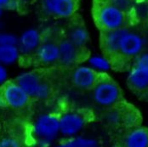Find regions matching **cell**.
<instances>
[{
    "mask_svg": "<svg viewBox=\"0 0 148 147\" xmlns=\"http://www.w3.org/2000/svg\"><path fill=\"white\" fill-rule=\"evenodd\" d=\"M96 25L102 31L125 27L127 14L104 0L97 2L94 10Z\"/></svg>",
    "mask_w": 148,
    "mask_h": 147,
    "instance_id": "obj_1",
    "label": "cell"
},
{
    "mask_svg": "<svg viewBox=\"0 0 148 147\" xmlns=\"http://www.w3.org/2000/svg\"><path fill=\"white\" fill-rule=\"evenodd\" d=\"M102 122L107 128L112 130L126 129L128 131L140 126V118L133 109H121L116 105L105 111Z\"/></svg>",
    "mask_w": 148,
    "mask_h": 147,
    "instance_id": "obj_2",
    "label": "cell"
},
{
    "mask_svg": "<svg viewBox=\"0 0 148 147\" xmlns=\"http://www.w3.org/2000/svg\"><path fill=\"white\" fill-rule=\"evenodd\" d=\"M93 97L98 105L110 108L119 105L122 98V93L119 85L111 78L100 76L93 88Z\"/></svg>",
    "mask_w": 148,
    "mask_h": 147,
    "instance_id": "obj_3",
    "label": "cell"
},
{
    "mask_svg": "<svg viewBox=\"0 0 148 147\" xmlns=\"http://www.w3.org/2000/svg\"><path fill=\"white\" fill-rule=\"evenodd\" d=\"M93 120V114L85 111H72L59 116L60 134L72 137L80 132Z\"/></svg>",
    "mask_w": 148,
    "mask_h": 147,
    "instance_id": "obj_4",
    "label": "cell"
},
{
    "mask_svg": "<svg viewBox=\"0 0 148 147\" xmlns=\"http://www.w3.org/2000/svg\"><path fill=\"white\" fill-rule=\"evenodd\" d=\"M59 116L45 113L36 119L32 131L35 138L42 143L51 142L60 134Z\"/></svg>",
    "mask_w": 148,
    "mask_h": 147,
    "instance_id": "obj_5",
    "label": "cell"
},
{
    "mask_svg": "<svg viewBox=\"0 0 148 147\" xmlns=\"http://www.w3.org/2000/svg\"><path fill=\"white\" fill-rule=\"evenodd\" d=\"M45 13L57 18H70L75 14L78 0H40Z\"/></svg>",
    "mask_w": 148,
    "mask_h": 147,
    "instance_id": "obj_6",
    "label": "cell"
},
{
    "mask_svg": "<svg viewBox=\"0 0 148 147\" xmlns=\"http://www.w3.org/2000/svg\"><path fill=\"white\" fill-rule=\"evenodd\" d=\"M7 106L14 109L24 108L29 103L30 97L15 82H6L0 89Z\"/></svg>",
    "mask_w": 148,
    "mask_h": 147,
    "instance_id": "obj_7",
    "label": "cell"
},
{
    "mask_svg": "<svg viewBox=\"0 0 148 147\" xmlns=\"http://www.w3.org/2000/svg\"><path fill=\"white\" fill-rule=\"evenodd\" d=\"M144 47V39L137 32L127 31L122 38L119 44V54L123 56L132 58L138 56Z\"/></svg>",
    "mask_w": 148,
    "mask_h": 147,
    "instance_id": "obj_8",
    "label": "cell"
},
{
    "mask_svg": "<svg viewBox=\"0 0 148 147\" xmlns=\"http://www.w3.org/2000/svg\"><path fill=\"white\" fill-rule=\"evenodd\" d=\"M129 31L130 29L125 27L112 31H102L101 43L104 53L110 57L113 55H117L119 51L120 41L123 37V35Z\"/></svg>",
    "mask_w": 148,
    "mask_h": 147,
    "instance_id": "obj_9",
    "label": "cell"
},
{
    "mask_svg": "<svg viewBox=\"0 0 148 147\" xmlns=\"http://www.w3.org/2000/svg\"><path fill=\"white\" fill-rule=\"evenodd\" d=\"M59 59L58 61L63 66H71L79 60L81 50L76 47L67 38H62L58 42Z\"/></svg>",
    "mask_w": 148,
    "mask_h": 147,
    "instance_id": "obj_10",
    "label": "cell"
},
{
    "mask_svg": "<svg viewBox=\"0 0 148 147\" xmlns=\"http://www.w3.org/2000/svg\"><path fill=\"white\" fill-rule=\"evenodd\" d=\"M121 147H148V128L139 126L126 131Z\"/></svg>",
    "mask_w": 148,
    "mask_h": 147,
    "instance_id": "obj_11",
    "label": "cell"
},
{
    "mask_svg": "<svg viewBox=\"0 0 148 147\" xmlns=\"http://www.w3.org/2000/svg\"><path fill=\"white\" fill-rule=\"evenodd\" d=\"M100 75L92 68L78 67L73 74V82L78 88H93L96 84Z\"/></svg>",
    "mask_w": 148,
    "mask_h": 147,
    "instance_id": "obj_12",
    "label": "cell"
},
{
    "mask_svg": "<svg viewBox=\"0 0 148 147\" xmlns=\"http://www.w3.org/2000/svg\"><path fill=\"white\" fill-rule=\"evenodd\" d=\"M42 43V36L36 29L25 31L18 39L19 50L23 53H30L38 49Z\"/></svg>",
    "mask_w": 148,
    "mask_h": 147,
    "instance_id": "obj_13",
    "label": "cell"
},
{
    "mask_svg": "<svg viewBox=\"0 0 148 147\" xmlns=\"http://www.w3.org/2000/svg\"><path fill=\"white\" fill-rule=\"evenodd\" d=\"M37 57L44 64H52L59 59L58 43L49 41H42L40 46L36 50Z\"/></svg>",
    "mask_w": 148,
    "mask_h": 147,
    "instance_id": "obj_14",
    "label": "cell"
},
{
    "mask_svg": "<svg viewBox=\"0 0 148 147\" xmlns=\"http://www.w3.org/2000/svg\"><path fill=\"white\" fill-rule=\"evenodd\" d=\"M15 82L31 98L35 97L36 92L42 80L38 74L35 72H23L16 77Z\"/></svg>",
    "mask_w": 148,
    "mask_h": 147,
    "instance_id": "obj_15",
    "label": "cell"
},
{
    "mask_svg": "<svg viewBox=\"0 0 148 147\" xmlns=\"http://www.w3.org/2000/svg\"><path fill=\"white\" fill-rule=\"evenodd\" d=\"M128 83L133 89L144 91L148 88V68L134 66L128 77Z\"/></svg>",
    "mask_w": 148,
    "mask_h": 147,
    "instance_id": "obj_16",
    "label": "cell"
},
{
    "mask_svg": "<svg viewBox=\"0 0 148 147\" xmlns=\"http://www.w3.org/2000/svg\"><path fill=\"white\" fill-rule=\"evenodd\" d=\"M66 38L76 47L83 50L89 41V32L84 25L76 24L70 27Z\"/></svg>",
    "mask_w": 148,
    "mask_h": 147,
    "instance_id": "obj_17",
    "label": "cell"
},
{
    "mask_svg": "<svg viewBox=\"0 0 148 147\" xmlns=\"http://www.w3.org/2000/svg\"><path fill=\"white\" fill-rule=\"evenodd\" d=\"M20 50L17 45L0 46V64L11 65L19 58Z\"/></svg>",
    "mask_w": 148,
    "mask_h": 147,
    "instance_id": "obj_18",
    "label": "cell"
},
{
    "mask_svg": "<svg viewBox=\"0 0 148 147\" xmlns=\"http://www.w3.org/2000/svg\"><path fill=\"white\" fill-rule=\"evenodd\" d=\"M57 147H97V142L90 139L77 138L70 139Z\"/></svg>",
    "mask_w": 148,
    "mask_h": 147,
    "instance_id": "obj_19",
    "label": "cell"
},
{
    "mask_svg": "<svg viewBox=\"0 0 148 147\" xmlns=\"http://www.w3.org/2000/svg\"><path fill=\"white\" fill-rule=\"evenodd\" d=\"M106 3L113 5L126 14L132 11L134 6V0H104Z\"/></svg>",
    "mask_w": 148,
    "mask_h": 147,
    "instance_id": "obj_20",
    "label": "cell"
},
{
    "mask_svg": "<svg viewBox=\"0 0 148 147\" xmlns=\"http://www.w3.org/2000/svg\"><path fill=\"white\" fill-rule=\"evenodd\" d=\"M50 91H51V88H50V86L49 85V83H46V82H44L42 80L41 83L39 84V86L38 88V90L36 92V94H35L34 98L46 99L50 94Z\"/></svg>",
    "mask_w": 148,
    "mask_h": 147,
    "instance_id": "obj_21",
    "label": "cell"
},
{
    "mask_svg": "<svg viewBox=\"0 0 148 147\" xmlns=\"http://www.w3.org/2000/svg\"><path fill=\"white\" fill-rule=\"evenodd\" d=\"M18 38L15 35L7 32H0V46L2 45H17Z\"/></svg>",
    "mask_w": 148,
    "mask_h": 147,
    "instance_id": "obj_22",
    "label": "cell"
},
{
    "mask_svg": "<svg viewBox=\"0 0 148 147\" xmlns=\"http://www.w3.org/2000/svg\"><path fill=\"white\" fill-rule=\"evenodd\" d=\"M0 147H21V146L14 137L5 136L0 139Z\"/></svg>",
    "mask_w": 148,
    "mask_h": 147,
    "instance_id": "obj_23",
    "label": "cell"
},
{
    "mask_svg": "<svg viewBox=\"0 0 148 147\" xmlns=\"http://www.w3.org/2000/svg\"><path fill=\"white\" fill-rule=\"evenodd\" d=\"M90 62L95 67L101 69V70H106L109 68V62L107 61V59H104V58L95 57L90 59Z\"/></svg>",
    "mask_w": 148,
    "mask_h": 147,
    "instance_id": "obj_24",
    "label": "cell"
},
{
    "mask_svg": "<svg viewBox=\"0 0 148 147\" xmlns=\"http://www.w3.org/2000/svg\"><path fill=\"white\" fill-rule=\"evenodd\" d=\"M135 66L148 68V53L140 55L135 61Z\"/></svg>",
    "mask_w": 148,
    "mask_h": 147,
    "instance_id": "obj_25",
    "label": "cell"
},
{
    "mask_svg": "<svg viewBox=\"0 0 148 147\" xmlns=\"http://www.w3.org/2000/svg\"><path fill=\"white\" fill-rule=\"evenodd\" d=\"M7 79V71L4 68L3 65L0 64V85H3L6 83Z\"/></svg>",
    "mask_w": 148,
    "mask_h": 147,
    "instance_id": "obj_26",
    "label": "cell"
},
{
    "mask_svg": "<svg viewBox=\"0 0 148 147\" xmlns=\"http://www.w3.org/2000/svg\"><path fill=\"white\" fill-rule=\"evenodd\" d=\"M11 0H0V7L3 9H5L6 6L8 5V3L10 2Z\"/></svg>",
    "mask_w": 148,
    "mask_h": 147,
    "instance_id": "obj_27",
    "label": "cell"
},
{
    "mask_svg": "<svg viewBox=\"0 0 148 147\" xmlns=\"http://www.w3.org/2000/svg\"><path fill=\"white\" fill-rule=\"evenodd\" d=\"M6 106H7V105H6V102L4 101V98L0 92V107H6Z\"/></svg>",
    "mask_w": 148,
    "mask_h": 147,
    "instance_id": "obj_28",
    "label": "cell"
},
{
    "mask_svg": "<svg viewBox=\"0 0 148 147\" xmlns=\"http://www.w3.org/2000/svg\"><path fill=\"white\" fill-rule=\"evenodd\" d=\"M17 1L21 3V5H22V4H24L26 3H28L30 0H17Z\"/></svg>",
    "mask_w": 148,
    "mask_h": 147,
    "instance_id": "obj_29",
    "label": "cell"
},
{
    "mask_svg": "<svg viewBox=\"0 0 148 147\" xmlns=\"http://www.w3.org/2000/svg\"><path fill=\"white\" fill-rule=\"evenodd\" d=\"M3 9L0 7V18H1L2 15H3Z\"/></svg>",
    "mask_w": 148,
    "mask_h": 147,
    "instance_id": "obj_30",
    "label": "cell"
},
{
    "mask_svg": "<svg viewBox=\"0 0 148 147\" xmlns=\"http://www.w3.org/2000/svg\"><path fill=\"white\" fill-rule=\"evenodd\" d=\"M147 15H148V6H147Z\"/></svg>",
    "mask_w": 148,
    "mask_h": 147,
    "instance_id": "obj_31",
    "label": "cell"
}]
</instances>
